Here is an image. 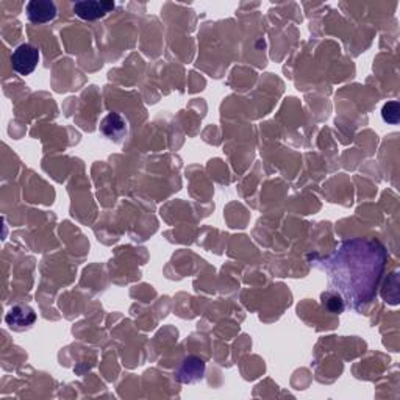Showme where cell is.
<instances>
[{
	"mask_svg": "<svg viewBox=\"0 0 400 400\" xmlns=\"http://www.w3.org/2000/svg\"><path fill=\"white\" fill-rule=\"evenodd\" d=\"M386 252L374 239H352L340 246L327 264L331 285L353 308L373 301L379 286Z\"/></svg>",
	"mask_w": 400,
	"mask_h": 400,
	"instance_id": "cell-1",
	"label": "cell"
},
{
	"mask_svg": "<svg viewBox=\"0 0 400 400\" xmlns=\"http://www.w3.org/2000/svg\"><path fill=\"white\" fill-rule=\"evenodd\" d=\"M11 63L19 75H30L39 63V50L32 44H21L11 55Z\"/></svg>",
	"mask_w": 400,
	"mask_h": 400,
	"instance_id": "cell-2",
	"label": "cell"
},
{
	"mask_svg": "<svg viewBox=\"0 0 400 400\" xmlns=\"http://www.w3.org/2000/svg\"><path fill=\"white\" fill-rule=\"evenodd\" d=\"M115 2L108 0H88V2L74 3V13L83 21H97L105 18L110 11L115 10Z\"/></svg>",
	"mask_w": 400,
	"mask_h": 400,
	"instance_id": "cell-3",
	"label": "cell"
},
{
	"mask_svg": "<svg viewBox=\"0 0 400 400\" xmlns=\"http://www.w3.org/2000/svg\"><path fill=\"white\" fill-rule=\"evenodd\" d=\"M25 11L33 24H47L56 18V5L50 0H32L27 3Z\"/></svg>",
	"mask_w": 400,
	"mask_h": 400,
	"instance_id": "cell-4",
	"label": "cell"
},
{
	"mask_svg": "<svg viewBox=\"0 0 400 400\" xmlns=\"http://www.w3.org/2000/svg\"><path fill=\"white\" fill-rule=\"evenodd\" d=\"M99 130L105 138L111 141H119L123 138V134H127V121L121 115H117V113H110L100 122Z\"/></svg>",
	"mask_w": 400,
	"mask_h": 400,
	"instance_id": "cell-5",
	"label": "cell"
},
{
	"mask_svg": "<svg viewBox=\"0 0 400 400\" xmlns=\"http://www.w3.org/2000/svg\"><path fill=\"white\" fill-rule=\"evenodd\" d=\"M5 320H7V324L11 327V329L22 330L24 327H30L33 322H35L36 314L30 307L18 305L10 309Z\"/></svg>",
	"mask_w": 400,
	"mask_h": 400,
	"instance_id": "cell-6",
	"label": "cell"
},
{
	"mask_svg": "<svg viewBox=\"0 0 400 400\" xmlns=\"http://www.w3.org/2000/svg\"><path fill=\"white\" fill-rule=\"evenodd\" d=\"M205 370V363L196 357L185 360L178 369V380L182 383H194L202 379Z\"/></svg>",
	"mask_w": 400,
	"mask_h": 400,
	"instance_id": "cell-7",
	"label": "cell"
},
{
	"mask_svg": "<svg viewBox=\"0 0 400 400\" xmlns=\"http://www.w3.org/2000/svg\"><path fill=\"white\" fill-rule=\"evenodd\" d=\"M383 121L388 123H397L399 122V104L397 102H388L381 110Z\"/></svg>",
	"mask_w": 400,
	"mask_h": 400,
	"instance_id": "cell-8",
	"label": "cell"
},
{
	"mask_svg": "<svg viewBox=\"0 0 400 400\" xmlns=\"http://www.w3.org/2000/svg\"><path fill=\"white\" fill-rule=\"evenodd\" d=\"M327 307L330 308V311L341 313L342 309H344V303H342V301L340 297L335 296V294H331L329 301H327Z\"/></svg>",
	"mask_w": 400,
	"mask_h": 400,
	"instance_id": "cell-9",
	"label": "cell"
}]
</instances>
